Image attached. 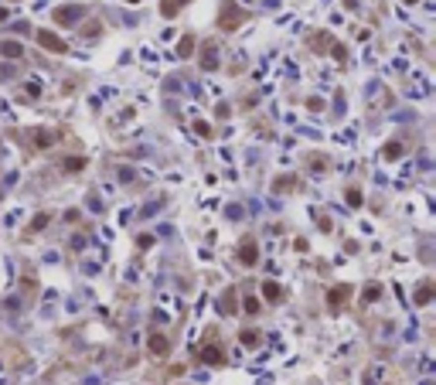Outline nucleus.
I'll return each instance as SVG.
<instances>
[{"label": "nucleus", "mask_w": 436, "mask_h": 385, "mask_svg": "<svg viewBox=\"0 0 436 385\" xmlns=\"http://www.w3.org/2000/svg\"><path fill=\"white\" fill-rule=\"evenodd\" d=\"M430 293H433V287H423V290L416 293V303H426V300H430Z\"/></svg>", "instance_id": "nucleus-14"}, {"label": "nucleus", "mask_w": 436, "mask_h": 385, "mask_svg": "<svg viewBox=\"0 0 436 385\" xmlns=\"http://www.w3.org/2000/svg\"><path fill=\"white\" fill-rule=\"evenodd\" d=\"M215 58H218V45H215V41H208V45H204L201 68H208V72H211V68H218V65H215Z\"/></svg>", "instance_id": "nucleus-4"}, {"label": "nucleus", "mask_w": 436, "mask_h": 385, "mask_svg": "<svg viewBox=\"0 0 436 385\" xmlns=\"http://www.w3.org/2000/svg\"><path fill=\"white\" fill-rule=\"evenodd\" d=\"M181 3H184V0H160V10H164V17H174L177 10H181Z\"/></svg>", "instance_id": "nucleus-7"}, {"label": "nucleus", "mask_w": 436, "mask_h": 385, "mask_svg": "<svg viewBox=\"0 0 436 385\" xmlns=\"http://www.w3.org/2000/svg\"><path fill=\"white\" fill-rule=\"evenodd\" d=\"M262 293H266V300H280V296H283V290H280L276 283H266V287H262Z\"/></svg>", "instance_id": "nucleus-10"}, {"label": "nucleus", "mask_w": 436, "mask_h": 385, "mask_svg": "<svg viewBox=\"0 0 436 385\" xmlns=\"http://www.w3.org/2000/svg\"><path fill=\"white\" fill-rule=\"evenodd\" d=\"M256 337H259L256 331H242V344H256Z\"/></svg>", "instance_id": "nucleus-15"}, {"label": "nucleus", "mask_w": 436, "mask_h": 385, "mask_svg": "<svg viewBox=\"0 0 436 385\" xmlns=\"http://www.w3.org/2000/svg\"><path fill=\"white\" fill-rule=\"evenodd\" d=\"M204 361H211V365H222V348H204Z\"/></svg>", "instance_id": "nucleus-11"}, {"label": "nucleus", "mask_w": 436, "mask_h": 385, "mask_svg": "<svg viewBox=\"0 0 436 385\" xmlns=\"http://www.w3.org/2000/svg\"><path fill=\"white\" fill-rule=\"evenodd\" d=\"M38 41H41V48H48V51H58V55L68 51V45H65L61 38H55V31H48V28L38 31Z\"/></svg>", "instance_id": "nucleus-2"}, {"label": "nucleus", "mask_w": 436, "mask_h": 385, "mask_svg": "<svg viewBox=\"0 0 436 385\" xmlns=\"http://www.w3.org/2000/svg\"><path fill=\"white\" fill-rule=\"evenodd\" d=\"M242 17H245V10H235L232 3H229V14H222V21H218V24H222L225 31H232V28L242 24Z\"/></svg>", "instance_id": "nucleus-3"}, {"label": "nucleus", "mask_w": 436, "mask_h": 385, "mask_svg": "<svg viewBox=\"0 0 436 385\" xmlns=\"http://www.w3.org/2000/svg\"><path fill=\"white\" fill-rule=\"evenodd\" d=\"M406 3H416V0H406Z\"/></svg>", "instance_id": "nucleus-18"}, {"label": "nucleus", "mask_w": 436, "mask_h": 385, "mask_svg": "<svg viewBox=\"0 0 436 385\" xmlns=\"http://www.w3.org/2000/svg\"><path fill=\"white\" fill-rule=\"evenodd\" d=\"M82 14H86V7H79V3H65V7L55 10V24H75Z\"/></svg>", "instance_id": "nucleus-1"}, {"label": "nucleus", "mask_w": 436, "mask_h": 385, "mask_svg": "<svg viewBox=\"0 0 436 385\" xmlns=\"http://www.w3.org/2000/svg\"><path fill=\"white\" fill-rule=\"evenodd\" d=\"M348 296V287H338V290H331V303H341Z\"/></svg>", "instance_id": "nucleus-13"}, {"label": "nucleus", "mask_w": 436, "mask_h": 385, "mask_svg": "<svg viewBox=\"0 0 436 385\" xmlns=\"http://www.w3.org/2000/svg\"><path fill=\"white\" fill-rule=\"evenodd\" d=\"M191 51H194V38H191V34H184V41H181V48H177V55H181V58H188Z\"/></svg>", "instance_id": "nucleus-9"}, {"label": "nucleus", "mask_w": 436, "mask_h": 385, "mask_svg": "<svg viewBox=\"0 0 436 385\" xmlns=\"http://www.w3.org/2000/svg\"><path fill=\"white\" fill-rule=\"evenodd\" d=\"M34 140H38L41 147H48V144L55 140V133H48V130H38V133H34Z\"/></svg>", "instance_id": "nucleus-12"}, {"label": "nucleus", "mask_w": 436, "mask_h": 385, "mask_svg": "<svg viewBox=\"0 0 436 385\" xmlns=\"http://www.w3.org/2000/svg\"><path fill=\"white\" fill-rule=\"evenodd\" d=\"M0 55H7V58H21V55H24V45H21V41H3V45H0Z\"/></svg>", "instance_id": "nucleus-6"}, {"label": "nucleus", "mask_w": 436, "mask_h": 385, "mask_svg": "<svg viewBox=\"0 0 436 385\" xmlns=\"http://www.w3.org/2000/svg\"><path fill=\"white\" fill-rule=\"evenodd\" d=\"M239 259H242L245 266H252V263L259 259V256H256V242H252V239H249V242H242V249H239Z\"/></svg>", "instance_id": "nucleus-5"}, {"label": "nucleus", "mask_w": 436, "mask_h": 385, "mask_svg": "<svg viewBox=\"0 0 436 385\" xmlns=\"http://www.w3.org/2000/svg\"><path fill=\"white\" fill-rule=\"evenodd\" d=\"M150 351H153V355H164V351H167V337L153 334V337H150Z\"/></svg>", "instance_id": "nucleus-8"}, {"label": "nucleus", "mask_w": 436, "mask_h": 385, "mask_svg": "<svg viewBox=\"0 0 436 385\" xmlns=\"http://www.w3.org/2000/svg\"><path fill=\"white\" fill-rule=\"evenodd\" d=\"M399 153H402L399 144H388V147H385V157H399Z\"/></svg>", "instance_id": "nucleus-16"}, {"label": "nucleus", "mask_w": 436, "mask_h": 385, "mask_svg": "<svg viewBox=\"0 0 436 385\" xmlns=\"http://www.w3.org/2000/svg\"><path fill=\"white\" fill-rule=\"evenodd\" d=\"M82 164H86V160H79V157H72V160H65V167H68V171H79Z\"/></svg>", "instance_id": "nucleus-17"}]
</instances>
